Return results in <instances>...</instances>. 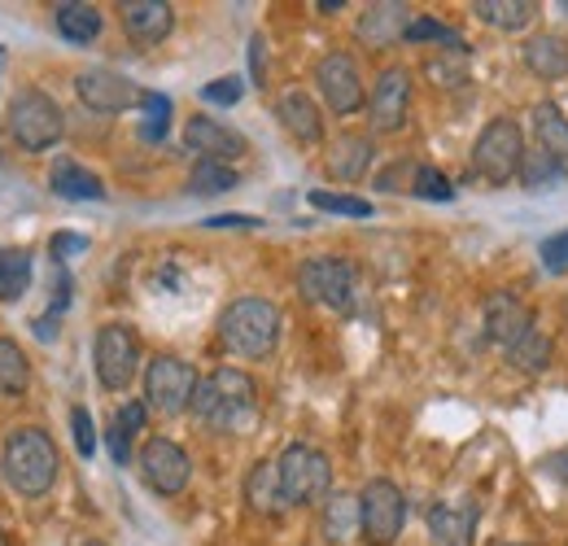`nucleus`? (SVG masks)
<instances>
[{
	"instance_id": "nucleus-1",
	"label": "nucleus",
	"mask_w": 568,
	"mask_h": 546,
	"mask_svg": "<svg viewBox=\"0 0 568 546\" xmlns=\"http://www.w3.org/2000/svg\"><path fill=\"white\" fill-rule=\"evenodd\" d=\"M189 411L211 433H250L258 424V385L241 367H219L197 385Z\"/></svg>"
},
{
	"instance_id": "nucleus-2",
	"label": "nucleus",
	"mask_w": 568,
	"mask_h": 546,
	"mask_svg": "<svg viewBox=\"0 0 568 546\" xmlns=\"http://www.w3.org/2000/svg\"><path fill=\"white\" fill-rule=\"evenodd\" d=\"M58 446L44 428L27 424V428H13L0 446V468H4V481L22 494V498H40L53 489L58 481Z\"/></svg>"
},
{
	"instance_id": "nucleus-3",
	"label": "nucleus",
	"mask_w": 568,
	"mask_h": 546,
	"mask_svg": "<svg viewBox=\"0 0 568 546\" xmlns=\"http://www.w3.org/2000/svg\"><path fill=\"white\" fill-rule=\"evenodd\" d=\"M281 306L267 297H236L219 315V337L236 358H267L281 342Z\"/></svg>"
},
{
	"instance_id": "nucleus-4",
	"label": "nucleus",
	"mask_w": 568,
	"mask_h": 546,
	"mask_svg": "<svg viewBox=\"0 0 568 546\" xmlns=\"http://www.w3.org/2000/svg\"><path fill=\"white\" fill-rule=\"evenodd\" d=\"M276 473H281V489L288 507H311V503L328 498V489H333V464L311 442H288L281 459H276Z\"/></svg>"
},
{
	"instance_id": "nucleus-5",
	"label": "nucleus",
	"mask_w": 568,
	"mask_h": 546,
	"mask_svg": "<svg viewBox=\"0 0 568 546\" xmlns=\"http://www.w3.org/2000/svg\"><path fill=\"white\" fill-rule=\"evenodd\" d=\"M67 132V119H62V105L40 92V88H27L13 97L9 105V136L18 140V149L27 153H49Z\"/></svg>"
},
{
	"instance_id": "nucleus-6",
	"label": "nucleus",
	"mask_w": 568,
	"mask_h": 546,
	"mask_svg": "<svg viewBox=\"0 0 568 546\" xmlns=\"http://www.w3.org/2000/svg\"><path fill=\"white\" fill-rule=\"evenodd\" d=\"M297 289L306 302L324 306V311H355L358 297V267L351 259H333V254H320V259H306L302 272H297Z\"/></svg>"
},
{
	"instance_id": "nucleus-7",
	"label": "nucleus",
	"mask_w": 568,
	"mask_h": 546,
	"mask_svg": "<svg viewBox=\"0 0 568 546\" xmlns=\"http://www.w3.org/2000/svg\"><path fill=\"white\" fill-rule=\"evenodd\" d=\"M407 525V498L394 481L372 477L358 489V534L367 546H394Z\"/></svg>"
},
{
	"instance_id": "nucleus-8",
	"label": "nucleus",
	"mask_w": 568,
	"mask_h": 546,
	"mask_svg": "<svg viewBox=\"0 0 568 546\" xmlns=\"http://www.w3.org/2000/svg\"><path fill=\"white\" fill-rule=\"evenodd\" d=\"M525 162V132L516 119H490L473 144V171L490 184H511Z\"/></svg>"
},
{
	"instance_id": "nucleus-9",
	"label": "nucleus",
	"mask_w": 568,
	"mask_h": 546,
	"mask_svg": "<svg viewBox=\"0 0 568 546\" xmlns=\"http://www.w3.org/2000/svg\"><path fill=\"white\" fill-rule=\"evenodd\" d=\"M197 385L202 381H197L193 363H184L175 354H158L144 367V407L162 411V415H180V411L193 407Z\"/></svg>"
},
{
	"instance_id": "nucleus-10",
	"label": "nucleus",
	"mask_w": 568,
	"mask_h": 546,
	"mask_svg": "<svg viewBox=\"0 0 568 546\" xmlns=\"http://www.w3.org/2000/svg\"><path fill=\"white\" fill-rule=\"evenodd\" d=\"M92 363H97V381L110 394H123L136 372H141V342L128 324H101L97 345H92Z\"/></svg>"
},
{
	"instance_id": "nucleus-11",
	"label": "nucleus",
	"mask_w": 568,
	"mask_h": 546,
	"mask_svg": "<svg viewBox=\"0 0 568 546\" xmlns=\"http://www.w3.org/2000/svg\"><path fill=\"white\" fill-rule=\"evenodd\" d=\"M141 473H144V485L149 489H158V494H180L189 477H193V459H189V451L180 446V442H171V437H149L141 446Z\"/></svg>"
},
{
	"instance_id": "nucleus-12",
	"label": "nucleus",
	"mask_w": 568,
	"mask_h": 546,
	"mask_svg": "<svg viewBox=\"0 0 568 546\" xmlns=\"http://www.w3.org/2000/svg\"><path fill=\"white\" fill-rule=\"evenodd\" d=\"M74 92H79V101L88 105V110H97V114H123V110H132V105H141L144 92L128 79V74H119V70H79L74 74Z\"/></svg>"
},
{
	"instance_id": "nucleus-13",
	"label": "nucleus",
	"mask_w": 568,
	"mask_h": 546,
	"mask_svg": "<svg viewBox=\"0 0 568 546\" xmlns=\"http://www.w3.org/2000/svg\"><path fill=\"white\" fill-rule=\"evenodd\" d=\"M315 88H320L324 105H328L337 119L358 114V105H363V74H358L351 53H328V58H320V67H315Z\"/></svg>"
},
{
	"instance_id": "nucleus-14",
	"label": "nucleus",
	"mask_w": 568,
	"mask_h": 546,
	"mask_svg": "<svg viewBox=\"0 0 568 546\" xmlns=\"http://www.w3.org/2000/svg\"><path fill=\"white\" fill-rule=\"evenodd\" d=\"M407 110H412V74L403 67L381 70V79L372 88V101H367L372 132H398L407 123Z\"/></svg>"
},
{
	"instance_id": "nucleus-15",
	"label": "nucleus",
	"mask_w": 568,
	"mask_h": 546,
	"mask_svg": "<svg viewBox=\"0 0 568 546\" xmlns=\"http://www.w3.org/2000/svg\"><path fill=\"white\" fill-rule=\"evenodd\" d=\"M184 144L197 153V162H223L232 166L236 158H245V136L223 128L211 114H193L189 128H184Z\"/></svg>"
},
{
	"instance_id": "nucleus-16",
	"label": "nucleus",
	"mask_w": 568,
	"mask_h": 546,
	"mask_svg": "<svg viewBox=\"0 0 568 546\" xmlns=\"http://www.w3.org/2000/svg\"><path fill=\"white\" fill-rule=\"evenodd\" d=\"M534 333V315L516 293H490L486 297V337L503 350L520 345Z\"/></svg>"
},
{
	"instance_id": "nucleus-17",
	"label": "nucleus",
	"mask_w": 568,
	"mask_h": 546,
	"mask_svg": "<svg viewBox=\"0 0 568 546\" xmlns=\"http://www.w3.org/2000/svg\"><path fill=\"white\" fill-rule=\"evenodd\" d=\"M119 18H123V31L136 40V44H162L175 27V9L166 0H123L119 4Z\"/></svg>"
},
{
	"instance_id": "nucleus-18",
	"label": "nucleus",
	"mask_w": 568,
	"mask_h": 546,
	"mask_svg": "<svg viewBox=\"0 0 568 546\" xmlns=\"http://www.w3.org/2000/svg\"><path fill=\"white\" fill-rule=\"evenodd\" d=\"M407 27H412V9L398 4V0H385V4H372L358 18V40L372 44V49H389V44L407 40Z\"/></svg>"
},
{
	"instance_id": "nucleus-19",
	"label": "nucleus",
	"mask_w": 568,
	"mask_h": 546,
	"mask_svg": "<svg viewBox=\"0 0 568 546\" xmlns=\"http://www.w3.org/2000/svg\"><path fill=\"white\" fill-rule=\"evenodd\" d=\"M276 114H281L284 132L297 140V144H320V140H324V114H320V105H315L302 88L281 92Z\"/></svg>"
},
{
	"instance_id": "nucleus-20",
	"label": "nucleus",
	"mask_w": 568,
	"mask_h": 546,
	"mask_svg": "<svg viewBox=\"0 0 568 546\" xmlns=\"http://www.w3.org/2000/svg\"><path fill=\"white\" fill-rule=\"evenodd\" d=\"M372 158H376L372 136H363V132H346V136H337L333 144H328L324 166H328V175H333V180L355 184V180H363V171L372 166Z\"/></svg>"
},
{
	"instance_id": "nucleus-21",
	"label": "nucleus",
	"mask_w": 568,
	"mask_h": 546,
	"mask_svg": "<svg viewBox=\"0 0 568 546\" xmlns=\"http://www.w3.org/2000/svg\"><path fill=\"white\" fill-rule=\"evenodd\" d=\"M477 538V507H433L428 512V543L473 546Z\"/></svg>"
},
{
	"instance_id": "nucleus-22",
	"label": "nucleus",
	"mask_w": 568,
	"mask_h": 546,
	"mask_svg": "<svg viewBox=\"0 0 568 546\" xmlns=\"http://www.w3.org/2000/svg\"><path fill=\"white\" fill-rule=\"evenodd\" d=\"M49 189H53L58 198H67V202H101V198H105L101 175H92L88 166H79L71 158H58V162H53Z\"/></svg>"
},
{
	"instance_id": "nucleus-23",
	"label": "nucleus",
	"mask_w": 568,
	"mask_h": 546,
	"mask_svg": "<svg viewBox=\"0 0 568 546\" xmlns=\"http://www.w3.org/2000/svg\"><path fill=\"white\" fill-rule=\"evenodd\" d=\"M245 498H250V507H254L258 516H272V520L288 512L284 489H281V473H276L272 459H258V464L250 468V477H245Z\"/></svg>"
},
{
	"instance_id": "nucleus-24",
	"label": "nucleus",
	"mask_w": 568,
	"mask_h": 546,
	"mask_svg": "<svg viewBox=\"0 0 568 546\" xmlns=\"http://www.w3.org/2000/svg\"><path fill=\"white\" fill-rule=\"evenodd\" d=\"M525 67L542 83H560V79H568V44L560 36H534L525 44Z\"/></svg>"
},
{
	"instance_id": "nucleus-25",
	"label": "nucleus",
	"mask_w": 568,
	"mask_h": 546,
	"mask_svg": "<svg viewBox=\"0 0 568 546\" xmlns=\"http://www.w3.org/2000/svg\"><path fill=\"white\" fill-rule=\"evenodd\" d=\"M534 136H538L542 153H551L556 162L568 166V119L560 114V105H551V101L534 105Z\"/></svg>"
},
{
	"instance_id": "nucleus-26",
	"label": "nucleus",
	"mask_w": 568,
	"mask_h": 546,
	"mask_svg": "<svg viewBox=\"0 0 568 546\" xmlns=\"http://www.w3.org/2000/svg\"><path fill=\"white\" fill-rule=\"evenodd\" d=\"M53 22H58L62 40H71V44H92V40L101 36V9H92V4H83V0L58 4Z\"/></svg>"
},
{
	"instance_id": "nucleus-27",
	"label": "nucleus",
	"mask_w": 568,
	"mask_h": 546,
	"mask_svg": "<svg viewBox=\"0 0 568 546\" xmlns=\"http://www.w3.org/2000/svg\"><path fill=\"white\" fill-rule=\"evenodd\" d=\"M473 13L481 22H490L498 31H525L534 18H538V4L534 0H477Z\"/></svg>"
},
{
	"instance_id": "nucleus-28",
	"label": "nucleus",
	"mask_w": 568,
	"mask_h": 546,
	"mask_svg": "<svg viewBox=\"0 0 568 546\" xmlns=\"http://www.w3.org/2000/svg\"><path fill=\"white\" fill-rule=\"evenodd\" d=\"M27 385H31V363H27V354L9 342V337H0V394H4V398H22Z\"/></svg>"
},
{
	"instance_id": "nucleus-29",
	"label": "nucleus",
	"mask_w": 568,
	"mask_h": 546,
	"mask_svg": "<svg viewBox=\"0 0 568 546\" xmlns=\"http://www.w3.org/2000/svg\"><path fill=\"white\" fill-rule=\"evenodd\" d=\"M31 289V254L0 250V302H18Z\"/></svg>"
},
{
	"instance_id": "nucleus-30",
	"label": "nucleus",
	"mask_w": 568,
	"mask_h": 546,
	"mask_svg": "<svg viewBox=\"0 0 568 546\" xmlns=\"http://www.w3.org/2000/svg\"><path fill=\"white\" fill-rule=\"evenodd\" d=\"M565 180V162H556L551 153H542V149H525V162H520V184L525 189H556Z\"/></svg>"
},
{
	"instance_id": "nucleus-31",
	"label": "nucleus",
	"mask_w": 568,
	"mask_h": 546,
	"mask_svg": "<svg viewBox=\"0 0 568 546\" xmlns=\"http://www.w3.org/2000/svg\"><path fill=\"white\" fill-rule=\"evenodd\" d=\"M551 354H556V342H551L547 333H538V328H534L525 342L507 350V363H511V367H520V372H547V367H551Z\"/></svg>"
},
{
	"instance_id": "nucleus-32",
	"label": "nucleus",
	"mask_w": 568,
	"mask_h": 546,
	"mask_svg": "<svg viewBox=\"0 0 568 546\" xmlns=\"http://www.w3.org/2000/svg\"><path fill=\"white\" fill-rule=\"evenodd\" d=\"M425 74L437 88H464L468 79V49H442L425 62Z\"/></svg>"
},
{
	"instance_id": "nucleus-33",
	"label": "nucleus",
	"mask_w": 568,
	"mask_h": 546,
	"mask_svg": "<svg viewBox=\"0 0 568 546\" xmlns=\"http://www.w3.org/2000/svg\"><path fill=\"white\" fill-rule=\"evenodd\" d=\"M241 180H236V171L232 166H223V162H197L193 166V175H189V193H197V198H214V193H227V189H236Z\"/></svg>"
},
{
	"instance_id": "nucleus-34",
	"label": "nucleus",
	"mask_w": 568,
	"mask_h": 546,
	"mask_svg": "<svg viewBox=\"0 0 568 546\" xmlns=\"http://www.w3.org/2000/svg\"><path fill=\"white\" fill-rule=\"evenodd\" d=\"M351 529H358V498L333 494V498H328V512H324V534H328L333 543H342Z\"/></svg>"
},
{
	"instance_id": "nucleus-35",
	"label": "nucleus",
	"mask_w": 568,
	"mask_h": 546,
	"mask_svg": "<svg viewBox=\"0 0 568 546\" xmlns=\"http://www.w3.org/2000/svg\"><path fill=\"white\" fill-rule=\"evenodd\" d=\"M442 44V49H468L464 44V36L455 31V27H446V22H437V18H412V27H407V44Z\"/></svg>"
},
{
	"instance_id": "nucleus-36",
	"label": "nucleus",
	"mask_w": 568,
	"mask_h": 546,
	"mask_svg": "<svg viewBox=\"0 0 568 546\" xmlns=\"http://www.w3.org/2000/svg\"><path fill=\"white\" fill-rule=\"evenodd\" d=\"M311 205L324 210V214H346V219H367L372 214V202L351 198V193H324V189L311 193Z\"/></svg>"
},
{
	"instance_id": "nucleus-37",
	"label": "nucleus",
	"mask_w": 568,
	"mask_h": 546,
	"mask_svg": "<svg viewBox=\"0 0 568 546\" xmlns=\"http://www.w3.org/2000/svg\"><path fill=\"white\" fill-rule=\"evenodd\" d=\"M144 123H141V136L144 140H162L166 136V119H171V101L162 92H144Z\"/></svg>"
},
{
	"instance_id": "nucleus-38",
	"label": "nucleus",
	"mask_w": 568,
	"mask_h": 546,
	"mask_svg": "<svg viewBox=\"0 0 568 546\" xmlns=\"http://www.w3.org/2000/svg\"><path fill=\"white\" fill-rule=\"evenodd\" d=\"M412 193L416 198H428V202H450L455 198V189H450V180L437 171V166H416V180H412Z\"/></svg>"
},
{
	"instance_id": "nucleus-39",
	"label": "nucleus",
	"mask_w": 568,
	"mask_h": 546,
	"mask_svg": "<svg viewBox=\"0 0 568 546\" xmlns=\"http://www.w3.org/2000/svg\"><path fill=\"white\" fill-rule=\"evenodd\" d=\"M71 428H74V446H79V455L88 459V455L97 451V428H92V415H88V407L71 411Z\"/></svg>"
},
{
	"instance_id": "nucleus-40",
	"label": "nucleus",
	"mask_w": 568,
	"mask_h": 546,
	"mask_svg": "<svg viewBox=\"0 0 568 546\" xmlns=\"http://www.w3.org/2000/svg\"><path fill=\"white\" fill-rule=\"evenodd\" d=\"M241 92H245L241 79H214V83L202 88V101H206V105H236Z\"/></svg>"
},
{
	"instance_id": "nucleus-41",
	"label": "nucleus",
	"mask_w": 568,
	"mask_h": 546,
	"mask_svg": "<svg viewBox=\"0 0 568 546\" xmlns=\"http://www.w3.org/2000/svg\"><path fill=\"white\" fill-rule=\"evenodd\" d=\"M49 250H53V259L62 263V259H74V254L88 250V236H79V232H58V236L49 241Z\"/></svg>"
},
{
	"instance_id": "nucleus-42",
	"label": "nucleus",
	"mask_w": 568,
	"mask_h": 546,
	"mask_svg": "<svg viewBox=\"0 0 568 546\" xmlns=\"http://www.w3.org/2000/svg\"><path fill=\"white\" fill-rule=\"evenodd\" d=\"M542 263H547L551 272H565V267H568V232L551 236V241L542 245Z\"/></svg>"
},
{
	"instance_id": "nucleus-43",
	"label": "nucleus",
	"mask_w": 568,
	"mask_h": 546,
	"mask_svg": "<svg viewBox=\"0 0 568 546\" xmlns=\"http://www.w3.org/2000/svg\"><path fill=\"white\" fill-rule=\"evenodd\" d=\"M114 424H119V428H128V433L136 437V433L144 428V403H123V407L114 411Z\"/></svg>"
},
{
	"instance_id": "nucleus-44",
	"label": "nucleus",
	"mask_w": 568,
	"mask_h": 546,
	"mask_svg": "<svg viewBox=\"0 0 568 546\" xmlns=\"http://www.w3.org/2000/svg\"><path fill=\"white\" fill-rule=\"evenodd\" d=\"M110 455H114V464H132V433L119 424H110Z\"/></svg>"
},
{
	"instance_id": "nucleus-45",
	"label": "nucleus",
	"mask_w": 568,
	"mask_h": 546,
	"mask_svg": "<svg viewBox=\"0 0 568 546\" xmlns=\"http://www.w3.org/2000/svg\"><path fill=\"white\" fill-rule=\"evenodd\" d=\"M403 180H416V166H407V162H398V166H389V171H381V180H376V184L394 193V189H403Z\"/></svg>"
},
{
	"instance_id": "nucleus-46",
	"label": "nucleus",
	"mask_w": 568,
	"mask_h": 546,
	"mask_svg": "<svg viewBox=\"0 0 568 546\" xmlns=\"http://www.w3.org/2000/svg\"><path fill=\"white\" fill-rule=\"evenodd\" d=\"M206 228H263V219H250V214H214V219H206Z\"/></svg>"
},
{
	"instance_id": "nucleus-47",
	"label": "nucleus",
	"mask_w": 568,
	"mask_h": 546,
	"mask_svg": "<svg viewBox=\"0 0 568 546\" xmlns=\"http://www.w3.org/2000/svg\"><path fill=\"white\" fill-rule=\"evenodd\" d=\"M250 62H254V74H258V83H267L263 79V40L254 36V49H250Z\"/></svg>"
},
{
	"instance_id": "nucleus-48",
	"label": "nucleus",
	"mask_w": 568,
	"mask_h": 546,
	"mask_svg": "<svg viewBox=\"0 0 568 546\" xmlns=\"http://www.w3.org/2000/svg\"><path fill=\"white\" fill-rule=\"evenodd\" d=\"M36 333H40V337H53V333H58V328H53V320H49V315H44V320H36Z\"/></svg>"
},
{
	"instance_id": "nucleus-49",
	"label": "nucleus",
	"mask_w": 568,
	"mask_h": 546,
	"mask_svg": "<svg viewBox=\"0 0 568 546\" xmlns=\"http://www.w3.org/2000/svg\"><path fill=\"white\" fill-rule=\"evenodd\" d=\"M315 9H320V13H337V9H346V4H342V0H320Z\"/></svg>"
},
{
	"instance_id": "nucleus-50",
	"label": "nucleus",
	"mask_w": 568,
	"mask_h": 546,
	"mask_svg": "<svg viewBox=\"0 0 568 546\" xmlns=\"http://www.w3.org/2000/svg\"><path fill=\"white\" fill-rule=\"evenodd\" d=\"M490 546H520V543H490Z\"/></svg>"
},
{
	"instance_id": "nucleus-51",
	"label": "nucleus",
	"mask_w": 568,
	"mask_h": 546,
	"mask_svg": "<svg viewBox=\"0 0 568 546\" xmlns=\"http://www.w3.org/2000/svg\"><path fill=\"white\" fill-rule=\"evenodd\" d=\"M4 58H9V53H4V49H0V67H4Z\"/></svg>"
},
{
	"instance_id": "nucleus-52",
	"label": "nucleus",
	"mask_w": 568,
	"mask_h": 546,
	"mask_svg": "<svg viewBox=\"0 0 568 546\" xmlns=\"http://www.w3.org/2000/svg\"><path fill=\"white\" fill-rule=\"evenodd\" d=\"M83 546H105V543H97V538H92V543H83Z\"/></svg>"
},
{
	"instance_id": "nucleus-53",
	"label": "nucleus",
	"mask_w": 568,
	"mask_h": 546,
	"mask_svg": "<svg viewBox=\"0 0 568 546\" xmlns=\"http://www.w3.org/2000/svg\"><path fill=\"white\" fill-rule=\"evenodd\" d=\"M0 546H4V538H0Z\"/></svg>"
}]
</instances>
